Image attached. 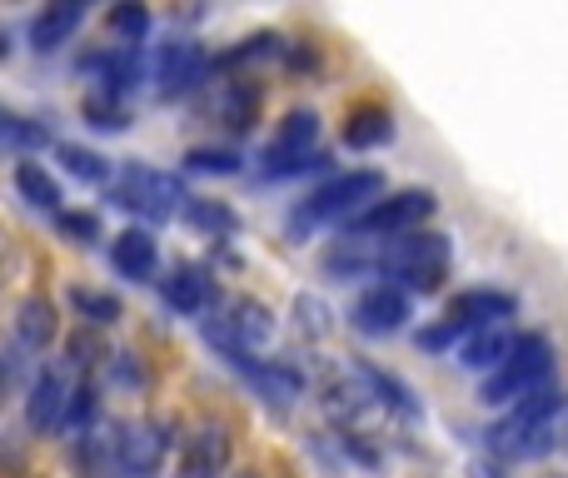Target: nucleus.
Returning <instances> with one entry per match:
<instances>
[{
  "label": "nucleus",
  "instance_id": "20e7f679",
  "mask_svg": "<svg viewBox=\"0 0 568 478\" xmlns=\"http://www.w3.org/2000/svg\"><path fill=\"white\" fill-rule=\"evenodd\" d=\"M110 200H115L120 210H135V215L155 220V225H165L175 210H185V185H180V175H165V170L155 165H125L115 180V190H110Z\"/></svg>",
  "mask_w": 568,
  "mask_h": 478
},
{
  "label": "nucleus",
  "instance_id": "5701e85b",
  "mask_svg": "<svg viewBox=\"0 0 568 478\" xmlns=\"http://www.w3.org/2000/svg\"><path fill=\"white\" fill-rule=\"evenodd\" d=\"M185 225L200 230V235H235L240 230V215L230 205H220V200H185Z\"/></svg>",
  "mask_w": 568,
  "mask_h": 478
},
{
  "label": "nucleus",
  "instance_id": "f257e3e1",
  "mask_svg": "<svg viewBox=\"0 0 568 478\" xmlns=\"http://www.w3.org/2000/svg\"><path fill=\"white\" fill-rule=\"evenodd\" d=\"M554 374V344L549 334H519L514 354L504 359L499 374L479 384V404H509V399H529L534 389H544V379Z\"/></svg>",
  "mask_w": 568,
  "mask_h": 478
},
{
  "label": "nucleus",
  "instance_id": "1a4fd4ad",
  "mask_svg": "<svg viewBox=\"0 0 568 478\" xmlns=\"http://www.w3.org/2000/svg\"><path fill=\"white\" fill-rule=\"evenodd\" d=\"M165 429L160 424H115V469L120 474H140L150 478L165 464Z\"/></svg>",
  "mask_w": 568,
  "mask_h": 478
},
{
  "label": "nucleus",
  "instance_id": "f3484780",
  "mask_svg": "<svg viewBox=\"0 0 568 478\" xmlns=\"http://www.w3.org/2000/svg\"><path fill=\"white\" fill-rule=\"evenodd\" d=\"M155 240L145 235V230H120L115 244H110V264H115L125 279H140L145 284L150 274H155Z\"/></svg>",
  "mask_w": 568,
  "mask_h": 478
},
{
  "label": "nucleus",
  "instance_id": "b1692460",
  "mask_svg": "<svg viewBox=\"0 0 568 478\" xmlns=\"http://www.w3.org/2000/svg\"><path fill=\"white\" fill-rule=\"evenodd\" d=\"M225 459H230V439H225V429H200L195 439H190V464H185V469H190V474L215 478L220 469H225Z\"/></svg>",
  "mask_w": 568,
  "mask_h": 478
},
{
  "label": "nucleus",
  "instance_id": "423d86ee",
  "mask_svg": "<svg viewBox=\"0 0 568 478\" xmlns=\"http://www.w3.org/2000/svg\"><path fill=\"white\" fill-rule=\"evenodd\" d=\"M314 145H320V115L314 110H290L280 120V135L265 145V175H294V170L314 165Z\"/></svg>",
  "mask_w": 568,
  "mask_h": 478
},
{
  "label": "nucleus",
  "instance_id": "a878e982",
  "mask_svg": "<svg viewBox=\"0 0 568 478\" xmlns=\"http://www.w3.org/2000/svg\"><path fill=\"white\" fill-rule=\"evenodd\" d=\"M55 155H60V165H65L75 180H85V185H105V180H110V165L95 155V150H85V145H55Z\"/></svg>",
  "mask_w": 568,
  "mask_h": 478
},
{
  "label": "nucleus",
  "instance_id": "cd10ccee",
  "mask_svg": "<svg viewBox=\"0 0 568 478\" xmlns=\"http://www.w3.org/2000/svg\"><path fill=\"white\" fill-rule=\"evenodd\" d=\"M220 120H225L230 130H250L260 120V90L255 85H245V90H230L225 95V105H220Z\"/></svg>",
  "mask_w": 568,
  "mask_h": 478
},
{
  "label": "nucleus",
  "instance_id": "2f4dec72",
  "mask_svg": "<svg viewBox=\"0 0 568 478\" xmlns=\"http://www.w3.org/2000/svg\"><path fill=\"white\" fill-rule=\"evenodd\" d=\"M85 115H90V125H100V130H125L130 125V115L125 110H115L110 100H90Z\"/></svg>",
  "mask_w": 568,
  "mask_h": 478
},
{
  "label": "nucleus",
  "instance_id": "c756f323",
  "mask_svg": "<svg viewBox=\"0 0 568 478\" xmlns=\"http://www.w3.org/2000/svg\"><path fill=\"white\" fill-rule=\"evenodd\" d=\"M190 170H200V175H240V155L235 150H215V145H195L185 155Z\"/></svg>",
  "mask_w": 568,
  "mask_h": 478
},
{
  "label": "nucleus",
  "instance_id": "dca6fc26",
  "mask_svg": "<svg viewBox=\"0 0 568 478\" xmlns=\"http://www.w3.org/2000/svg\"><path fill=\"white\" fill-rule=\"evenodd\" d=\"M60 334V319H55V304L40 299V294H30V299H20L16 309V344L30 354H40L50 339Z\"/></svg>",
  "mask_w": 568,
  "mask_h": 478
},
{
  "label": "nucleus",
  "instance_id": "7c9ffc66",
  "mask_svg": "<svg viewBox=\"0 0 568 478\" xmlns=\"http://www.w3.org/2000/svg\"><path fill=\"white\" fill-rule=\"evenodd\" d=\"M55 225H60V235H65L70 244H95L100 240V220L90 215V210H60Z\"/></svg>",
  "mask_w": 568,
  "mask_h": 478
},
{
  "label": "nucleus",
  "instance_id": "0eeeda50",
  "mask_svg": "<svg viewBox=\"0 0 568 478\" xmlns=\"http://www.w3.org/2000/svg\"><path fill=\"white\" fill-rule=\"evenodd\" d=\"M70 394H75V384H70V369L65 364H45V369L30 379V394H26V424L36 434H55L60 424H65V409H70Z\"/></svg>",
  "mask_w": 568,
  "mask_h": 478
},
{
  "label": "nucleus",
  "instance_id": "7ed1b4c3",
  "mask_svg": "<svg viewBox=\"0 0 568 478\" xmlns=\"http://www.w3.org/2000/svg\"><path fill=\"white\" fill-rule=\"evenodd\" d=\"M379 190H384L379 170H344V175L324 180V185L290 215V235H304V230L324 225V220H334V215H349V210H359V205L369 210L374 200H379Z\"/></svg>",
  "mask_w": 568,
  "mask_h": 478
},
{
  "label": "nucleus",
  "instance_id": "39448f33",
  "mask_svg": "<svg viewBox=\"0 0 568 478\" xmlns=\"http://www.w3.org/2000/svg\"><path fill=\"white\" fill-rule=\"evenodd\" d=\"M439 210V200H434V190H399V195H384L374 200L369 210H359V215L349 220V240H374V235H414V230L424 225V220Z\"/></svg>",
  "mask_w": 568,
  "mask_h": 478
},
{
  "label": "nucleus",
  "instance_id": "bb28decb",
  "mask_svg": "<svg viewBox=\"0 0 568 478\" xmlns=\"http://www.w3.org/2000/svg\"><path fill=\"white\" fill-rule=\"evenodd\" d=\"M95 409H100L95 384H75V394H70V409H65V424H60V429L85 439V434L95 429Z\"/></svg>",
  "mask_w": 568,
  "mask_h": 478
},
{
  "label": "nucleus",
  "instance_id": "412c9836",
  "mask_svg": "<svg viewBox=\"0 0 568 478\" xmlns=\"http://www.w3.org/2000/svg\"><path fill=\"white\" fill-rule=\"evenodd\" d=\"M389 135H394V125H389V115H384L379 105L354 110L349 125H344V145L349 150H374V145H384Z\"/></svg>",
  "mask_w": 568,
  "mask_h": 478
},
{
  "label": "nucleus",
  "instance_id": "f03ea898",
  "mask_svg": "<svg viewBox=\"0 0 568 478\" xmlns=\"http://www.w3.org/2000/svg\"><path fill=\"white\" fill-rule=\"evenodd\" d=\"M449 264V235H434V230H414V235L384 240L379 254H374V269L389 274V279H404L414 289H434Z\"/></svg>",
  "mask_w": 568,
  "mask_h": 478
},
{
  "label": "nucleus",
  "instance_id": "f704fd0d",
  "mask_svg": "<svg viewBox=\"0 0 568 478\" xmlns=\"http://www.w3.org/2000/svg\"><path fill=\"white\" fill-rule=\"evenodd\" d=\"M240 478H255V474H240Z\"/></svg>",
  "mask_w": 568,
  "mask_h": 478
},
{
  "label": "nucleus",
  "instance_id": "9d476101",
  "mask_svg": "<svg viewBox=\"0 0 568 478\" xmlns=\"http://www.w3.org/2000/svg\"><path fill=\"white\" fill-rule=\"evenodd\" d=\"M230 369H240L260 394H265L275 409H290V404L304 399V374L294 364H280V359H260V354H240L230 359Z\"/></svg>",
  "mask_w": 568,
  "mask_h": 478
},
{
  "label": "nucleus",
  "instance_id": "6e6552de",
  "mask_svg": "<svg viewBox=\"0 0 568 478\" xmlns=\"http://www.w3.org/2000/svg\"><path fill=\"white\" fill-rule=\"evenodd\" d=\"M484 444H489V454L504 464H529V459H544L559 439H554V424L539 429V424H524V419H514V414H504V419L484 434Z\"/></svg>",
  "mask_w": 568,
  "mask_h": 478
},
{
  "label": "nucleus",
  "instance_id": "aec40b11",
  "mask_svg": "<svg viewBox=\"0 0 568 478\" xmlns=\"http://www.w3.org/2000/svg\"><path fill=\"white\" fill-rule=\"evenodd\" d=\"M0 140H6V145L16 150V155H40L45 145H55L50 125H40V120L16 115V110H6V115H0Z\"/></svg>",
  "mask_w": 568,
  "mask_h": 478
},
{
  "label": "nucleus",
  "instance_id": "393cba45",
  "mask_svg": "<svg viewBox=\"0 0 568 478\" xmlns=\"http://www.w3.org/2000/svg\"><path fill=\"white\" fill-rule=\"evenodd\" d=\"M70 304H75V314L85 324H95V329H105V324H115L120 319V299L115 294H105V289H70Z\"/></svg>",
  "mask_w": 568,
  "mask_h": 478
},
{
  "label": "nucleus",
  "instance_id": "473e14b6",
  "mask_svg": "<svg viewBox=\"0 0 568 478\" xmlns=\"http://www.w3.org/2000/svg\"><path fill=\"white\" fill-rule=\"evenodd\" d=\"M454 339H459V329H454L449 319H444V324H429V329H419V349H424V354H444Z\"/></svg>",
  "mask_w": 568,
  "mask_h": 478
},
{
  "label": "nucleus",
  "instance_id": "2eb2a0df",
  "mask_svg": "<svg viewBox=\"0 0 568 478\" xmlns=\"http://www.w3.org/2000/svg\"><path fill=\"white\" fill-rule=\"evenodd\" d=\"M80 20H85V6H80V0H55V6H45L36 20H30V45L60 50L80 30Z\"/></svg>",
  "mask_w": 568,
  "mask_h": 478
},
{
  "label": "nucleus",
  "instance_id": "9b49d317",
  "mask_svg": "<svg viewBox=\"0 0 568 478\" xmlns=\"http://www.w3.org/2000/svg\"><path fill=\"white\" fill-rule=\"evenodd\" d=\"M160 294H165L170 309L190 314V319H205L220 304V279L210 269H200V264H180V269L160 284Z\"/></svg>",
  "mask_w": 568,
  "mask_h": 478
},
{
  "label": "nucleus",
  "instance_id": "a211bd4d",
  "mask_svg": "<svg viewBox=\"0 0 568 478\" xmlns=\"http://www.w3.org/2000/svg\"><path fill=\"white\" fill-rule=\"evenodd\" d=\"M354 379H359L364 389H369L374 399L384 404V409L404 414V419H419V404H414V394H409V384H404V379H394V374L374 369V364H354Z\"/></svg>",
  "mask_w": 568,
  "mask_h": 478
},
{
  "label": "nucleus",
  "instance_id": "c85d7f7f",
  "mask_svg": "<svg viewBox=\"0 0 568 478\" xmlns=\"http://www.w3.org/2000/svg\"><path fill=\"white\" fill-rule=\"evenodd\" d=\"M150 26H155V20H150L145 6H110V30H115L125 45H140V40L150 35Z\"/></svg>",
  "mask_w": 568,
  "mask_h": 478
},
{
  "label": "nucleus",
  "instance_id": "6ab92c4d",
  "mask_svg": "<svg viewBox=\"0 0 568 478\" xmlns=\"http://www.w3.org/2000/svg\"><path fill=\"white\" fill-rule=\"evenodd\" d=\"M514 354V339L504 329H479V334H469V344H464V369H489V374H499L504 369V359Z\"/></svg>",
  "mask_w": 568,
  "mask_h": 478
},
{
  "label": "nucleus",
  "instance_id": "4468645a",
  "mask_svg": "<svg viewBox=\"0 0 568 478\" xmlns=\"http://www.w3.org/2000/svg\"><path fill=\"white\" fill-rule=\"evenodd\" d=\"M205 75V50L190 45V40H170V45H160L155 55V80L165 85V95H175V90L195 85V80Z\"/></svg>",
  "mask_w": 568,
  "mask_h": 478
},
{
  "label": "nucleus",
  "instance_id": "72a5a7b5",
  "mask_svg": "<svg viewBox=\"0 0 568 478\" xmlns=\"http://www.w3.org/2000/svg\"><path fill=\"white\" fill-rule=\"evenodd\" d=\"M180 478H205V474H190V469H185V474H180Z\"/></svg>",
  "mask_w": 568,
  "mask_h": 478
},
{
  "label": "nucleus",
  "instance_id": "ddd939ff",
  "mask_svg": "<svg viewBox=\"0 0 568 478\" xmlns=\"http://www.w3.org/2000/svg\"><path fill=\"white\" fill-rule=\"evenodd\" d=\"M519 309V299L504 289H464L449 299V324L454 329H499V319H509V314Z\"/></svg>",
  "mask_w": 568,
  "mask_h": 478
},
{
  "label": "nucleus",
  "instance_id": "f8f14e48",
  "mask_svg": "<svg viewBox=\"0 0 568 478\" xmlns=\"http://www.w3.org/2000/svg\"><path fill=\"white\" fill-rule=\"evenodd\" d=\"M409 294L399 289V284H374V289H364L359 299H354V324H359L364 334H394L409 324Z\"/></svg>",
  "mask_w": 568,
  "mask_h": 478
},
{
  "label": "nucleus",
  "instance_id": "4be33fe9",
  "mask_svg": "<svg viewBox=\"0 0 568 478\" xmlns=\"http://www.w3.org/2000/svg\"><path fill=\"white\" fill-rule=\"evenodd\" d=\"M16 190L36 210H50V215H60V185L45 175V170H40V160H20V165H16Z\"/></svg>",
  "mask_w": 568,
  "mask_h": 478
}]
</instances>
